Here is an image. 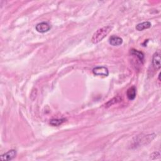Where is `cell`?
<instances>
[{
	"instance_id": "cell-1",
	"label": "cell",
	"mask_w": 161,
	"mask_h": 161,
	"mask_svg": "<svg viewBox=\"0 0 161 161\" xmlns=\"http://www.w3.org/2000/svg\"><path fill=\"white\" fill-rule=\"evenodd\" d=\"M112 30V27L111 26H106L98 29L93 34V37L91 39V42L95 44L100 42L109 34Z\"/></svg>"
},
{
	"instance_id": "cell-2",
	"label": "cell",
	"mask_w": 161,
	"mask_h": 161,
	"mask_svg": "<svg viewBox=\"0 0 161 161\" xmlns=\"http://www.w3.org/2000/svg\"><path fill=\"white\" fill-rule=\"evenodd\" d=\"M93 73L96 76L106 77L109 75V70L104 66H97L93 69Z\"/></svg>"
},
{
	"instance_id": "cell-3",
	"label": "cell",
	"mask_w": 161,
	"mask_h": 161,
	"mask_svg": "<svg viewBox=\"0 0 161 161\" xmlns=\"http://www.w3.org/2000/svg\"><path fill=\"white\" fill-rule=\"evenodd\" d=\"M50 28H51L50 25L47 22H44L38 23L36 25V27H35V29H36V30L38 32L42 33H44L49 32L50 30Z\"/></svg>"
},
{
	"instance_id": "cell-4",
	"label": "cell",
	"mask_w": 161,
	"mask_h": 161,
	"mask_svg": "<svg viewBox=\"0 0 161 161\" xmlns=\"http://www.w3.org/2000/svg\"><path fill=\"white\" fill-rule=\"evenodd\" d=\"M152 65L156 70L160 69V54L159 52H155L152 57Z\"/></svg>"
},
{
	"instance_id": "cell-5",
	"label": "cell",
	"mask_w": 161,
	"mask_h": 161,
	"mask_svg": "<svg viewBox=\"0 0 161 161\" xmlns=\"http://www.w3.org/2000/svg\"><path fill=\"white\" fill-rule=\"evenodd\" d=\"M16 155V151L15 150H10L8 152L3 154L0 159L2 160H11L13 159Z\"/></svg>"
},
{
	"instance_id": "cell-6",
	"label": "cell",
	"mask_w": 161,
	"mask_h": 161,
	"mask_svg": "<svg viewBox=\"0 0 161 161\" xmlns=\"http://www.w3.org/2000/svg\"><path fill=\"white\" fill-rule=\"evenodd\" d=\"M109 43L113 46H119L123 44V39L116 35H112L109 39Z\"/></svg>"
},
{
	"instance_id": "cell-7",
	"label": "cell",
	"mask_w": 161,
	"mask_h": 161,
	"mask_svg": "<svg viewBox=\"0 0 161 161\" xmlns=\"http://www.w3.org/2000/svg\"><path fill=\"white\" fill-rule=\"evenodd\" d=\"M137 95V89L135 86H132L128 89L127 91V96L129 100H134Z\"/></svg>"
},
{
	"instance_id": "cell-8",
	"label": "cell",
	"mask_w": 161,
	"mask_h": 161,
	"mask_svg": "<svg viewBox=\"0 0 161 161\" xmlns=\"http://www.w3.org/2000/svg\"><path fill=\"white\" fill-rule=\"evenodd\" d=\"M151 23L150 22H144L137 24L135 27V28L138 31H142L145 29H148L151 27Z\"/></svg>"
},
{
	"instance_id": "cell-9",
	"label": "cell",
	"mask_w": 161,
	"mask_h": 161,
	"mask_svg": "<svg viewBox=\"0 0 161 161\" xmlns=\"http://www.w3.org/2000/svg\"><path fill=\"white\" fill-rule=\"evenodd\" d=\"M130 53H131V54H132L133 56H136L140 61V62H143V61H144V54L142 52L138 51L137 50L132 49L130 50Z\"/></svg>"
},
{
	"instance_id": "cell-10",
	"label": "cell",
	"mask_w": 161,
	"mask_h": 161,
	"mask_svg": "<svg viewBox=\"0 0 161 161\" xmlns=\"http://www.w3.org/2000/svg\"><path fill=\"white\" fill-rule=\"evenodd\" d=\"M66 121V119L63 118H60V119H52L50 121V124L53 127H59L61 125H62L64 122Z\"/></svg>"
},
{
	"instance_id": "cell-11",
	"label": "cell",
	"mask_w": 161,
	"mask_h": 161,
	"mask_svg": "<svg viewBox=\"0 0 161 161\" xmlns=\"http://www.w3.org/2000/svg\"><path fill=\"white\" fill-rule=\"evenodd\" d=\"M121 100H122V98L120 96L115 97V98H112V100H109L108 102H107L105 104V106L106 107V108H108V107H110V106H111L113 104H115L118 103H120V101H121Z\"/></svg>"
}]
</instances>
